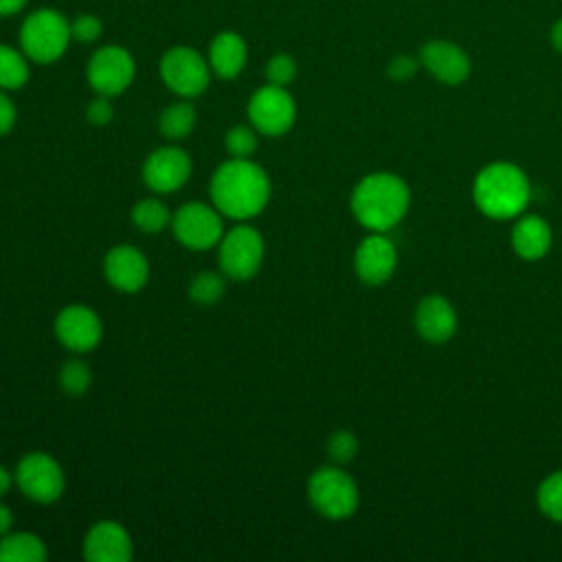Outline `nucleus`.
Returning a JSON list of instances; mask_svg holds the SVG:
<instances>
[{
  "mask_svg": "<svg viewBox=\"0 0 562 562\" xmlns=\"http://www.w3.org/2000/svg\"><path fill=\"white\" fill-rule=\"evenodd\" d=\"M209 193L224 217L246 222L268 206L272 184L266 169L255 160L228 158L213 171Z\"/></svg>",
  "mask_w": 562,
  "mask_h": 562,
  "instance_id": "f257e3e1",
  "label": "nucleus"
},
{
  "mask_svg": "<svg viewBox=\"0 0 562 562\" xmlns=\"http://www.w3.org/2000/svg\"><path fill=\"white\" fill-rule=\"evenodd\" d=\"M349 206L358 224L386 233L404 220L411 206V189L397 173L373 171L353 187Z\"/></svg>",
  "mask_w": 562,
  "mask_h": 562,
  "instance_id": "f03ea898",
  "label": "nucleus"
},
{
  "mask_svg": "<svg viewBox=\"0 0 562 562\" xmlns=\"http://www.w3.org/2000/svg\"><path fill=\"white\" fill-rule=\"evenodd\" d=\"M476 209L492 220H512L522 215L531 200V184L525 171L514 162L485 165L472 184Z\"/></svg>",
  "mask_w": 562,
  "mask_h": 562,
  "instance_id": "7ed1b4c3",
  "label": "nucleus"
},
{
  "mask_svg": "<svg viewBox=\"0 0 562 562\" xmlns=\"http://www.w3.org/2000/svg\"><path fill=\"white\" fill-rule=\"evenodd\" d=\"M70 22L57 9H35L20 26V48L35 64L57 61L70 44Z\"/></svg>",
  "mask_w": 562,
  "mask_h": 562,
  "instance_id": "20e7f679",
  "label": "nucleus"
},
{
  "mask_svg": "<svg viewBox=\"0 0 562 562\" xmlns=\"http://www.w3.org/2000/svg\"><path fill=\"white\" fill-rule=\"evenodd\" d=\"M307 498L321 516L329 520H342L356 514L360 492L351 474H347L342 465L331 463L312 472L307 481Z\"/></svg>",
  "mask_w": 562,
  "mask_h": 562,
  "instance_id": "39448f33",
  "label": "nucleus"
},
{
  "mask_svg": "<svg viewBox=\"0 0 562 562\" xmlns=\"http://www.w3.org/2000/svg\"><path fill=\"white\" fill-rule=\"evenodd\" d=\"M266 255V244L261 233L250 224H237L224 231L220 239V268L226 279L233 281H248L252 279Z\"/></svg>",
  "mask_w": 562,
  "mask_h": 562,
  "instance_id": "423d86ee",
  "label": "nucleus"
},
{
  "mask_svg": "<svg viewBox=\"0 0 562 562\" xmlns=\"http://www.w3.org/2000/svg\"><path fill=\"white\" fill-rule=\"evenodd\" d=\"M158 72L162 83L182 99L200 97L211 81L209 59L191 46H171L162 53Z\"/></svg>",
  "mask_w": 562,
  "mask_h": 562,
  "instance_id": "0eeeda50",
  "label": "nucleus"
},
{
  "mask_svg": "<svg viewBox=\"0 0 562 562\" xmlns=\"http://www.w3.org/2000/svg\"><path fill=\"white\" fill-rule=\"evenodd\" d=\"M13 481L26 498H31L35 503H44V505L61 498V494L66 490L64 468L59 465V461L55 457H50L48 452H42V450L26 452L18 461V465L13 470Z\"/></svg>",
  "mask_w": 562,
  "mask_h": 562,
  "instance_id": "6e6552de",
  "label": "nucleus"
},
{
  "mask_svg": "<svg viewBox=\"0 0 562 562\" xmlns=\"http://www.w3.org/2000/svg\"><path fill=\"white\" fill-rule=\"evenodd\" d=\"M136 75V61L132 53L119 44H108L97 48L86 66L88 86L94 94L119 97L130 88Z\"/></svg>",
  "mask_w": 562,
  "mask_h": 562,
  "instance_id": "1a4fd4ad",
  "label": "nucleus"
},
{
  "mask_svg": "<svg viewBox=\"0 0 562 562\" xmlns=\"http://www.w3.org/2000/svg\"><path fill=\"white\" fill-rule=\"evenodd\" d=\"M224 215L204 202H187L171 215L173 237L189 250H209L224 235Z\"/></svg>",
  "mask_w": 562,
  "mask_h": 562,
  "instance_id": "9d476101",
  "label": "nucleus"
},
{
  "mask_svg": "<svg viewBox=\"0 0 562 562\" xmlns=\"http://www.w3.org/2000/svg\"><path fill=\"white\" fill-rule=\"evenodd\" d=\"M248 121L263 136H283L296 121L294 97L281 88L266 83L248 99Z\"/></svg>",
  "mask_w": 562,
  "mask_h": 562,
  "instance_id": "9b49d317",
  "label": "nucleus"
},
{
  "mask_svg": "<svg viewBox=\"0 0 562 562\" xmlns=\"http://www.w3.org/2000/svg\"><path fill=\"white\" fill-rule=\"evenodd\" d=\"M191 156L178 145H162L154 149L143 162V182L154 193H173L191 178Z\"/></svg>",
  "mask_w": 562,
  "mask_h": 562,
  "instance_id": "f8f14e48",
  "label": "nucleus"
},
{
  "mask_svg": "<svg viewBox=\"0 0 562 562\" xmlns=\"http://www.w3.org/2000/svg\"><path fill=\"white\" fill-rule=\"evenodd\" d=\"M55 338L72 353L92 351L103 338V323L99 314L88 305H66L57 312L55 323Z\"/></svg>",
  "mask_w": 562,
  "mask_h": 562,
  "instance_id": "ddd939ff",
  "label": "nucleus"
},
{
  "mask_svg": "<svg viewBox=\"0 0 562 562\" xmlns=\"http://www.w3.org/2000/svg\"><path fill=\"white\" fill-rule=\"evenodd\" d=\"M397 268V248L384 235L371 231L353 252V270L367 285L386 283Z\"/></svg>",
  "mask_w": 562,
  "mask_h": 562,
  "instance_id": "4468645a",
  "label": "nucleus"
},
{
  "mask_svg": "<svg viewBox=\"0 0 562 562\" xmlns=\"http://www.w3.org/2000/svg\"><path fill=\"white\" fill-rule=\"evenodd\" d=\"M103 274L108 283L119 292L134 294L147 285L149 261L138 248L130 244H119L105 252Z\"/></svg>",
  "mask_w": 562,
  "mask_h": 562,
  "instance_id": "2eb2a0df",
  "label": "nucleus"
},
{
  "mask_svg": "<svg viewBox=\"0 0 562 562\" xmlns=\"http://www.w3.org/2000/svg\"><path fill=\"white\" fill-rule=\"evenodd\" d=\"M419 64L441 83L459 86L470 77L472 64L468 53L448 40H432L422 46Z\"/></svg>",
  "mask_w": 562,
  "mask_h": 562,
  "instance_id": "dca6fc26",
  "label": "nucleus"
},
{
  "mask_svg": "<svg viewBox=\"0 0 562 562\" xmlns=\"http://www.w3.org/2000/svg\"><path fill=\"white\" fill-rule=\"evenodd\" d=\"M132 553V536L116 520H99L90 525L83 538V555L90 562H127Z\"/></svg>",
  "mask_w": 562,
  "mask_h": 562,
  "instance_id": "f3484780",
  "label": "nucleus"
},
{
  "mask_svg": "<svg viewBox=\"0 0 562 562\" xmlns=\"http://www.w3.org/2000/svg\"><path fill=\"white\" fill-rule=\"evenodd\" d=\"M415 331L428 342H446L454 336L459 318L452 303L441 294L424 296L413 314Z\"/></svg>",
  "mask_w": 562,
  "mask_h": 562,
  "instance_id": "a211bd4d",
  "label": "nucleus"
},
{
  "mask_svg": "<svg viewBox=\"0 0 562 562\" xmlns=\"http://www.w3.org/2000/svg\"><path fill=\"white\" fill-rule=\"evenodd\" d=\"M209 66L220 79H235L248 61V44L235 31L217 33L209 44Z\"/></svg>",
  "mask_w": 562,
  "mask_h": 562,
  "instance_id": "6ab92c4d",
  "label": "nucleus"
},
{
  "mask_svg": "<svg viewBox=\"0 0 562 562\" xmlns=\"http://www.w3.org/2000/svg\"><path fill=\"white\" fill-rule=\"evenodd\" d=\"M551 226L540 215H518V222L512 228L509 241L514 252L525 261H536L544 257L551 248Z\"/></svg>",
  "mask_w": 562,
  "mask_h": 562,
  "instance_id": "aec40b11",
  "label": "nucleus"
},
{
  "mask_svg": "<svg viewBox=\"0 0 562 562\" xmlns=\"http://www.w3.org/2000/svg\"><path fill=\"white\" fill-rule=\"evenodd\" d=\"M46 558V542L31 531H9L0 538V562H42Z\"/></svg>",
  "mask_w": 562,
  "mask_h": 562,
  "instance_id": "412c9836",
  "label": "nucleus"
},
{
  "mask_svg": "<svg viewBox=\"0 0 562 562\" xmlns=\"http://www.w3.org/2000/svg\"><path fill=\"white\" fill-rule=\"evenodd\" d=\"M195 121H198V114H195V108L182 99V101H176L171 105H167L160 116H158V130L165 138L169 140H180L184 136H189L195 127Z\"/></svg>",
  "mask_w": 562,
  "mask_h": 562,
  "instance_id": "4be33fe9",
  "label": "nucleus"
},
{
  "mask_svg": "<svg viewBox=\"0 0 562 562\" xmlns=\"http://www.w3.org/2000/svg\"><path fill=\"white\" fill-rule=\"evenodd\" d=\"M171 211L160 198H143L132 206V222L138 231L156 235L171 224Z\"/></svg>",
  "mask_w": 562,
  "mask_h": 562,
  "instance_id": "5701e85b",
  "label": "nucleus"
},
{
  "mask_svg": "<svg viewBox=\"0 0 562 562\" xmlns=\"http://www.w3.org/2000/svg\"><path fill=\"white\" fill-rule=\"evenodd\" d=\"M29 61L22 48L0 44V90H20L26 83L31 75Z\"/></svg>",
  "mask_w": 562,
  "mask_h": 562,
  "instance_id": "b1692460",
  "label": "nucleus"
},
{
  "mask_svg": "<svg viewBox=\"0 0 562 562\" xmlns=\"http://www.w3.org/2000/svg\"><path fill=\"white\" fill-rule=\"evenodd\" d=\"M226 277L213 270L198 272L189 283V299L198 305H213L224 296Z\"/></svg>",
  "mask_w": 562,
  "mask_h": 562,
  "instance_id": "393cba45",
  "label": "nucleus"
},
{
  "mask_svg": "<svg viewBox=\"0 0 562 562\" xmlns=\"http://www.w3.org/2000/svg\"><path fill=\"white\" fill-rule=\"evenodd\" d=\"M536 503L547 518L562 522V470H555L540 481L536 490Z\"/></svg>",
  "mask_w": 562,
  "mask_h": 562,
  "instance_id": "a878e982",
  "label": "nucleus"
},
{
  "mask_svg": "<svg viewBox=\"0 0 562 562\" xmlns=\"http://www.w3.org/2000/svg\"><path fill=\"white\" fill-rule=\"evenodd\" d=\"M92 384V371L88 362H83L79 356L68 358L59 367V386L68 395H83Z\"/></svg>",
  "mask_w": 562,
  "mask_h": 562,
  "instance_id": "bb28decb",
  "label": "nucleus"
},
{
  "mask_svg": "<svg viewBox=\"0 0 562 562\" xmlns=\"http://www.w3.org/2000/svg\"><path fill=\"white\" fill-rule=\"evenodd\" d=\"M257 134L259 132L252 125H233L224 136L228 156L231 158H250L259 147Z\"/></svg>",
  "mask_w": 562,
  "mask_h": 562,
  "instance_id": "cd10ccee",
  "label": "nucleus"
},
{
  "mask_svg": "<svg viewBox=\"0 0 562 562\" xmlns=\"http://www.w3.org/2000/svg\"><path fill=\"white\" fill-rule=\"evenodd\" d=\"M327 454L331 463L345 465L358 454V437L351 430H336L327 439Z\"/></svg>",
  "mask_w": 562,
  "mask_h": 562,
  "instance_id": "c85d7f7f",
  "label": "nucleus"
},
{
  "mask_svg": "<svg viewBox=\"0 0 562 562\" xmlns=\"http://www.w3.org/2000/svg\"><path fill=\"white\" fill-rule=\"evenodd\" d=\"M296 59L288 53H279V55H272L268 61H266V81L272 83V86H290L294 79H296Z\"/></svg>",
  "mask_w": 562,
  "mask_h": 562,
  "instance_id": "c756f323",
  "label": "nucleus"
},
{
  "mask_svg": "<svg viewBox=\"0 0 562 562\" xmlns=\"http://www.w3.org/2000/svg\"><path fill=\"white\" fill-rule=\"evenodd\" d=\"M103 33V24L97 15L92 13H83L79 18H75L70 22V35L75 42H81V44H92L101 37Z\"/></svg>",
  "mask_w": 562,
  "mask_h": 562,
  "instance_id": "7c9ffc66",
  "label": "nucleus"
},
{
  "mask_svg": "<svg viewBox=\"0 0 562 562\" xmlns=\"http://www.w3.org/2000/svg\"><path fill=\"white\" fill-rule=\"evenodd\" d=\"M114 116V108L110 103V97H103V94H97L88 108H86V119L90 125H97V127H103L112 121Z\"/></svg>",
  "mask_w": 562,
  "mask_h": 562,
  "instance_id": "2f4dec72",
  "label": "nucleus"
},
{
  "mask_svg": "<svg viewBox=\"0 0 562 562\" xmlns=\"http://www.w3.org/2000/svg\"><path fill=\"white\" fill-rule=\"evenodd\" d=\"M417 68H419V59H415L411 55H397L391 59L386 72L395 81H406L417 72Z\"/></svg>",
  "mask_w": 562,
  "mask_h": 562,
  "instance_id": "473e14b6",
  "label": "nucleus"
},
{
  "mask_svg": "<svg viewBox=\"0 0 562 562\" xmlns=\"http://www.w3.org/2000/svg\"><path fill=\"white\" fill-rule=\"evenodd\" d=\"M18 119V110L15 103L11 101V97L7 94V90H0V136L9 134L15 125Z\"/></svg>",
  "mask_w": 562,
  "mask_h": 562,
  "instance_id": "72a5a7b5",
  "label": "nucleus"
},
{
  "mask_svg": "<svg viewBox=\"0 0 562 562\" xmlns=\"http://www.w3.org/2000/svg\"><path fill=\"white\" fill-rule=\"evenodd\" d=\"M29 0H0V18H9L20 13Z\"/></svg>",
  "mask_w": 562,
  "mask_h": 562,
  "instance_id": "f704fd0d",
  "label": "nucleus"
},
{
  "mask_svg": "<svg viewBox=\"0 0 562 562\" xmlns=\"http://www.w3.org/2000/svg\"><path fill=\"white\" fill-rule=\"evenodd\" d=\"M11 527H13V514L4 503H0V538L7 536Z\"/></svg>",
  "mask_w": 562,
  "mask_h": 562,
  "instance_id": "c9c22d12",
  "label": "nucleus"
},
{
  "mask_svg": "<svg viewBox=\"0 0 562 562\" xmlns=\"http://www.w3.org/2000/svg\"><path fill=\"white\" fill-rule=\"evenodd\" d=\"M13 483H15L13 481V472H9L4 465H0V498L11 490Z\"/></svg>",
  "mask_w": 562,
  "mask_h": 562,
  "instance_id": "e433bc0d",
  "label": "nucleus"
},
{
  "mask_svg": "<svg viewBox=\"0 0 562 562\" xmlns=\"http://www.w3.org/2000/svg\"><path fill=\"white\" fill-rule=\"evenodd\" d=\"M551 44L558 53H562V20H558L551 29Z\"/></svg>",
  "mask_w": 562,
  "mask_h": 562,
  "instance_id": "4c0bfd02",
  "label": "nucleus"
}]
</instances>
